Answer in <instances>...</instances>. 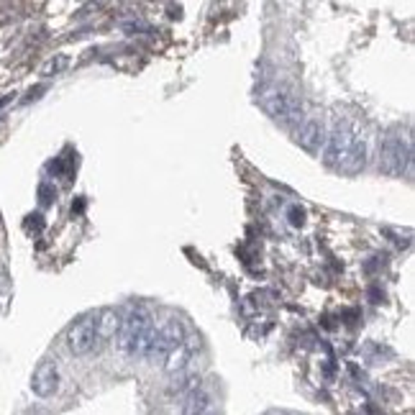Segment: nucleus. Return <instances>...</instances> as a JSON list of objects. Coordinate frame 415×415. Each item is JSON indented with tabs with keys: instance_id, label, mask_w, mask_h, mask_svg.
<instances>
[{
	"instance_id": "f257e3e1",
	"label": "nucleus",
	"mask_w": 415,
	"mask_h": 415,
	"mask_svg": "<svg viewBox=\"0 0 415 415\" xmlns=\"http://www.w3.org/2000/svg\"><path fill=\"white\" fill-rule=\"evenodd\" d=\"M323 162L331 169L344 174H356L367 165V142L354 123H336L333 131L326 136Z\"/></svg>"
},
{
	"instance_id": "f03ea898",
	"label": "nucleus",
	"mask_w": 415,
	"mask_h": 415,
	"mask_svg": "<svg viewBox=\"0 0 415 415\" xmlns=\"http://www.w3.org/2000/svg\"><path fill=\"white\" fill-rule=\"evenodd\" d=\"M151 329H154V318H151L149 310L146 308H133L126 318H121V329L116 333L121 354L128 356V359H144Z\"/></svg>"
},
{
	"instance_id": "7ed1b4c3",
	"label": "nucleus",
	"mask_w": 415,
	"mask_h": 415,
	"mask_svg": "<svg viewBox=\"0 0 415 415\" xmlns=\"http://www.w3.org/2000/svg\"><path fill=\"white\" fill-rule=\"evenodd\" d=\"M259 105L264 108V113H269L280 123H298V121H303V105L285 87H262L259 90Z\"/></svg>"
},
{
	"instance_id": "20e7f679",
	"label": "nucleus",
	"mask_w": 415,
	"mask_h": 415,
	"mask_svg": "<svg viewBox=\"0 0 415 415\" xmlns=\"http://www.w3.org/2000/svg\"><path fill=\"white\" fill-rule=\"evenodd\" d=\"M379 167L392 177L413 174V144L402 136H387L379 149Z\"/></svg>"
},
{
	"instance_id": "39448f33",
	"label": "nucleus",
	"mask_w": 415,
	"mask_h": 415,
	"mask_svg": "<svg viewBox=\"0 0 415 415\" xmlns=\"http://www.w3.org/2000/svg\"><path fill=\"white\" fill-rule=\"evenodd\" d=\"M185 336H188V333H185V326H182V321H177V318H165L159 326L154 323L144 359H165L167 352H169L172 346L180 344Z\"/></svg>"
},
{
	"instance_id": "423d86ee",
	"label": "nucleus",
	"mask_w": 415,
	"mask_h": 415,
	"mask_svg": "<svg viewBox=\"0 0 415 415\" xmlns=\"http://www.w3.org/2000/svg\"><path fill=\"white\" fill-rule=\"evenodd\" d=\"M67 346L75 356H85L95 349V313L80 318L70 331H67Z\"/></svg>"
},
{
	"instance_id": "0eeeda50",
	"label": "nucleus",
	"mask_w": 415,
	"mask_h": 415,
	"mask_svg": "<svg viewBox=\"0 0 415 415\" xmlns=\"http://www.w3.org/2000/svg\"><path fill=\"white\" fill-rule=\"evenodd\" d=\"M197 338L193 336H185L177 346H172L165 356V372L167 375H180V372H188L193 359H195V352H197Z\"/></svg>"
},
{
	"instance_id": "6e6552de",
	"label": "nucleus",
	"mask_w": 415,
	"mask_h": 415,
	"mask_svg": "<svg viewBox=\"0 0 415 415\" xmlns=\"http://www.w3.org/2000/svg\"><path fill=\"white\" fill-rule=\"evenodd\" d=\"M31 390L36 392L39 398H52V395L59 390V369H56L54 361H41L39 367L33 369Z\"/></svg>"
},
{
	"instance_id": "1a4fd4ad",
	"label": "nucleus",
	"mask_w": 415,
	"mask_h": 415,
	"mask_svg": "<svg viewBox=\"0 0 415 415\" xmlns=\"http://www.w3.org/2000/svg\"><path fill=\"white\" fill-rule=\"evenodd\" d=\"M121 318H123V315L118 313V310H110V308L95 313V349L116 338L118 329H121Z\"/></svg>"
},
{
	"instance_id": "9d476101",
	"label": "nucleus",
	"mask_w": 415,
	"mask_h": 415,
	"mask_svg": "<svg viewBox=\"0 0 415 415\" xmlns=\"http://www.w3.org/2000/svg\"><path fill=\"white\" fill-rule=\"evenodd\" d=\"M323 142H326V128H323V123L321 121H315V118H308L305 123L300 126L298 144L305 151H318Z\"/></svg>"
},
{
	"instance_id": "9b49d317",
	"label": "nucleus",
	"mask_w": 415,
	"mask_h": 415,
	"mask_svg": "<svg viewBox=\"0 0 415 415\" xmlns=\"http://www.w3.org/2000/svg\"><path fill=\"white\" fill-rule=\"evenodd\" d=\"M188 395H185V402H182V413H208V410H213L211 407V395L203 390V387H197V384H193L190 390H185Z\"/></svg>"
},
{
	"instance_id": "f8f14e48",
	"label": "nucleus",
	"mask_w": 415,
	"mask_h": 415,
	"mask_svg": "<svg viewBox=\"0 0 415 415\" xmlns=\"http://www.w3.org/2000/svg\"><path fill=\"white\" fill-rule=\"evenodd\" d=\"M54 200H56L54 185H49V182H41V185H39V203L44 205V208H49V205H54Z\"/></svg>"
},
{
	"instance_id": "ddd939ff",
	"label": "nucleus",
	"mask_w": 415,
	"mask_h": 415,
	"mask_svg": "<svg viewBox=\"0 0 415 415\" xmlns=\"http://www.w3.org/2000/svg\"><path fill=\"white\" fill-rule=\"evenodd\" d=\"M287 218H290L292 226L300 228L303 223H305V211H303L300 205H290V211H287Z\"/></svg>"
},
{
	"instance_id": "4468645a",
	"label": "nucleus",
	"mask_w": 415,
	"mask_h": 415,
	"mask_svg": "<svg viewBox=\"0 0 415 415\" xmlns=\"http://www.w3.org/2000/svg\"><path fill=\"white\" fill-rule=\"evenodd\" d=\"M24 228H26V231H33V234H39L41 228H44V218H41L39 213H31V216L24 220Z\"/></svg>"
},
{
	"instance_id": "2eb2a0df",
	"label": "nucleus",
	"mask_w": 415,
	"mask_h": 415,
	"mask_svg": "<svg viewBox=\"0 0 415 415\" xmlns=\"http://www.w3.org/2000/svg\"><path fill=\"white\" fill-rule=\"evenodd\" d=\"M64 64H67V56H56V59H52V62L44 64V75H56Z\"/></svg>"
},
{
	"instance_id": "dca6fc26",
	"label": "nucleus",
	"mask_w": 415,
	"mask_h": 415,
	"mask_svg": "<svg viewBox=\"0 0 415 415\" xmlns=\"http://www.w3.org/2000/svg\"><path fill=\"white\" fill-rule=\"evenodd\" d=\"M44 90H47V87H44V85L33 87V90H29V95H26V98H24V103H31V100H36V98H39V93H44Z\"/></svg>"
},
{
	"instance_id": "f3484780",
	"label": "nucleus",
	"mask_w": 415,
	"mask_h": 415,
	"mask_svg": "<svg viewBox=\"0 0 415 415\" xmlns=\"http://www.w3.org/2000/svg\"><path fill=\"white\" fill-rule=\"evenodd\" d=\"M10 100H13V95H3V98H0V110L6 108V105H8Z\"/></svg>"
}]
</instances>
